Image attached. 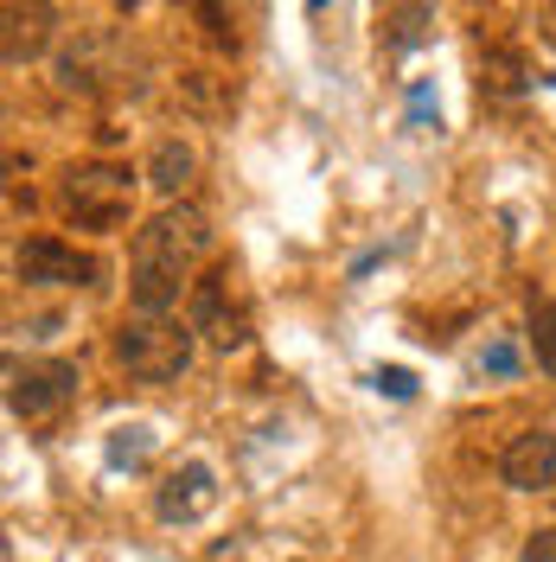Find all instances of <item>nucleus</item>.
Masks as SVG:
<instances>
[{
	"instance_id": "obj_1",
	"label": "nucleus",
	"mask_w": 556,
	"mask_h": 562,
	"mask_svg": "<svg viewBox=\"0 0 556 562\" xmlns=\"http://www.w3.org/2000/svg\"><path fill=\"white\" fill-rule=\"evenodd\" d=\"M205 249H211L205 211L192 205L154 211L135 231V249H129V301H135V314H174L179 294H192V269H199Z\"/></svg>"
},
{
	"instance_id": "obj_2",
	"label": "nucleus",
	"mask_w": 556,
	"mask_h": 562,
	"mask_svg": "<svg viewBox=\"0 0 556 562\" xmlns=\"http://www.w3.org/2000/svg\"><path fill=\"white\" fill-rule=\"evenodd\" d=\"M58 211H65V224H77V231L109 237L135 211V173L115 167V160H77L58 179Z\"/></svg>"
},
{
	"instance_id": "obj_3",
	"label": "nucleus",
	"mask_w": 556,
	"mask_h": 562,
	"mask_svg": "<svg viewBox=\"0 0 556 562\" xmlns=\"http://www.w3.org/2000/svg\"><path fill=\"white\" fill-rule=\"evenodd\" d=\"M115 364L135 384H179L192 364V326L174 314H129L115 326Z\"/></svg>"
},
{
	"instance_id": "obj_4",
	"label": "nucleus",
	"mask_w": 556,
	"mask_h": 562,
	"mask_svg": "<svg viewBox=\"0 0 556 562\" xmlns=\"http://www.w3.org/2000/svg\"><path fill=\"white\" fill-rule=\"evenodd\" d=\"M231 269H211L205 281H192V333H205L218 351H231V346H244L249 339V307H244V294L231 288Z\"/></svg>"
},
{
	"instance_id": "obj_5",
	"label": "nucleus",
	"mask_w": 556,
	"mask_h": 562,
	"mask_svg": "<svg viewBox=\"0 0 556 562\" xmlns=\"http://www.w3.org/2000/svg\"><path fill=\"white\" fill-rule=\"evenodd\" d=\"M13 276L26 288H90L97 256H84L77 244H58V237H26L13 249Z\"/></svg>"
},
{
	"instance_id": "obj_6",
	"label": "nucleus",
	"mask_w": 556,
	"mask_h": 562,
	"mask_svg": "<svg viewBox=\"0 0 556 562\" xmlns=\"http://www.w3.org/2000/svg\"><path fill=\"white\" fill-rule=\"evenodd\" d=\"M52 38H58V13H52V0H0V58L20 70L45 58L52 52Z\"/></svg>"
},
{
	"instance_id": "obj_7",
	"label": "nucleus",
	"mask_w": 556,
	"mask_h": 562,
	"mask_svg": "<svg viewBox=\"0 0 556 562\" xmlns=\"http://www.w3.org/2000/svg\"><path fill=\"white\" fill-rule=\"evenodd\" d=\"M77 364L70 358H45V364H13V390H7V403H13V416H26V422H38V416H52V409H65L70 396H77Z\"/></svg>"
},
{
	"instance_id": "obj_8",
	"label": "nucleus",
	"mask_w": 556,
	"mask_h": 562,
	"mask_svg": "<svg viewBox=\"0 0 556 562\" xmlns=\"http://www.w3.org/2000/svg\"><path fill=\"white\" fill-rule=\"evenodd\" d=\"M499 480L512 492H551L556 486V428H524L499 454Z\"/></svg>"
},
{
	"instance_id": "obj_9",
	"label": "nucleus",
	"mask_w": 556,
	"mask_h": 562,
	"mask_svg": "<svg viewBox=\"0 0 556 562\" xmlns=\"http://www.w3.org/2000/svg\"><path fill=\"white\" fill-rule=\"evenodd\" d=\"M211 498H218V480H211L205 460H186V467H174L167 480H160V492H154V512L167 518V525H192V518H205Z\"/></svg>"
},
{
	"instance_id": "obj_10",
	"label": "nucleus",
	"mask_w": 556,
	"mask_h": 562,
	"mask_svg": "<svg viewBox=\"0 0 556 562\" xmlns=\"http://www.w3.org/2000/svg\"><path fill=\"white\" fill-rule=\"evenodd\" d=\"M192 173H199V154H192V140H160L154 154H147V186L167 199V205H179V192L192 186Z\"/></svg>"
},
{
	"instance_id": "obj_11",
	"label": "nucleus",
	"mask_w": 556,
	"mask_h": 562,
	"mask_svg": "<svg viewBox=\"0 0 556 562\" xmlns=\"http://www.w3.org/2000/svg\"><path fill=\"white\" fill-rule=\"evenodd\" d=\"M103 38H84V45H70L65 58H58V90L70 97H97L103 90Z\"/></svg>"
},
{
	"instance_id": "obj_12",
	"label": "nucleus",
	"mask_w": 556,
	"mask_h": 562,
	"mask_svg": "<svg viewBox=\"0 0 556 562\" xmlns=\"http://www.w3.org/2000/svg\"><path fill=\"white\" fill-rule=\"evenodd\" d=\"M179 97L199 109V115H231V109H237V83L218 77V70H186V77H179Z\"/></svg>"
},
{
	"instance_id": "obj_13",
	"label": "nucleus",
	"mask_w": 556,
	"mask_h": 562,
	"mask_svg": "<svg viewBox=\"0 0 556 562\" xmlns=\"http://www.w3.org/2000/svg\"><path fill=\"white\" fill-rule=\"evenodd\" d=\"M429 20H435V7H429V0L397 7V13H390V33H383V45H390V52H416L422 38H429Z\"/></svg>"
},
{
	"instance_id": "obj_14",
	"label": "nucleus",
	"mask_w": 556,
	"mask_h": 562,
	"mask_svg": "<svg viewBox=\"0 0 556 562\" xmlns=\"http://www.w3.org/2000/svg\"><path fill=\"white\" fill-rule=\"evenodd\" d=\"M531 358L556 378V301H531Z\"/></svg>"
},
{
	"instance_id": "obj_15",
	"label": "nucleus",
	"mask_w": 556,
	"mask_h": 562,
	"mask_svg": "<svg viewBox=\"0 0 556 562\" xmlns=\"http://www.w3.org/2000/svg\"><path fill=\"white\" fill-rule=\"evenodd\" d=\"M147 454V428H115V441H109V467H135Z\"/></svg>"
},
{
	"instance_id": "obj_16",
	"label": "nucleus",
	"mask_w": 556,
	"mask_h": 562,
	"mask_svg": "<svg viewBox=\"0 0 556 562\" xmlns=\"http://www.w3.org/2000/svg\"><path fill=\"white\" fill-rule=\"evenodd\" d=\"M519 562H556V525L531 530V537H524V550H519Z\"/></svg>"
},
{
	"instance_id": "obj_17",
	"label": "nucleus",
	"mask_w": 556,
	"mask_h": 562,
	"mask_svg": "<svg viewBox=\"0 0 556 562\" xmlns=\"http://www.w3.org/2000/svg\"><path fill=\"white\" fill-rule=\"evenodd\" d=\"M480 371H492V378H512V371H519V351H512V346H487Z\"/></svg>"
},
{
	"instance_id": "obj_18",
	"label": "nucleus",
	"mask_w": 556,
	"mask_h": 562,
	"mask_svg": "<svg viewBox=\"0 0 556 562\" xmlns=\"http://www.w3.org/2000/svg\"><path fill=\"white\" fill-rule=\"evenodd\" d=\"M371 384H378V390H390V396H410V390H416V378H410V371H397V364H390V371H378V378H371Z\"/></svg>"
},
{
	"instance_id": "obj_19",
	"label": "nucleus",
	"mask_w": 556,
	"mask_h": 562,
	"mask_svg": "<svg viewBox=\"0 0 556 562\" xmlns=\"http://www.w3.org/2000/svg\"><path fill=\"white\" fill-rule=\"evenodd\" d=\"M320 7H326V0H308V13H320Z\"/></svg>"
}]
</instances>
